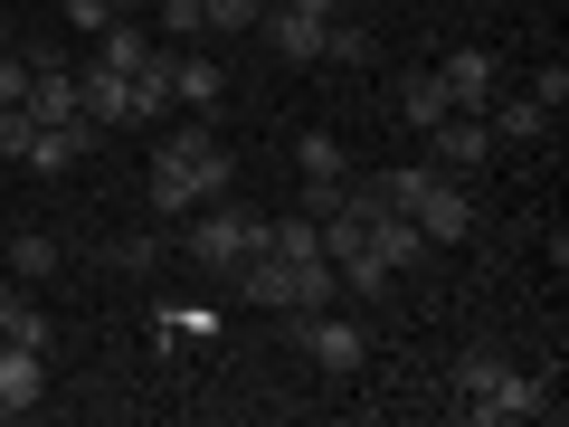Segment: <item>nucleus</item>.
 I'll return each instance as SVG.
<instances>
[{
  "instance_id": "1",
  "label": "nucleus",
  "mask_w": 569,
  "mask_h": 427,
  "mask_svg": "<svg viewBox=\"0 0 569 427\" xmlns=\"http://www.w3.org/2000/svg\"><path fill=\"white\" fill-rule=\"evenodd\" d=\"M152 209L162 219H190L200 200H228L238 190V162H228V142L209 133V115H190V123H171L162 133V152H152Z\"/></svg>"
},
{
  "instance_id": "2",
  "label": "nucleus",
  "mask_w": 569,
  "mask_h": 427,
  "mask_svg": "<svg viewBox=\"0 0 569 427\" xmlns=\"http://www.w3.org/2000/svg\"><path fill=\"white\" fill-rule=\"evenodd\" d=\"M456 408H466V418H550V380H531V370H512V361H493V351H466V361H456Z\"/></svg>"
},
{
  "instance_id": "3",
  "label": "nucleus",
  "mask_w": 569,
  "mask_h": 427,
  "mask_svg": "<svg viewBox=\"0 0 569 427\" xmlns=\"http://www.w3.org/2000/svg\"><path fill=\"white\" fill-rule=\"evenodd\" d=\"M257 247H266V219H257V209H238V190H228V200H200V209H190L181 257L200 266V276H238Z\"/></svg>"
},
{
  "instance_id": "4",
  "label": "nucleus",
  "mask_w": 569,
  "mask_h": 427,
  "mask_svg": "<svg viewBox=\"0 0 569 427\" xmlns=\"http://www.w3.org/2000/svg\"><path fill=\"white\" fill-rule=\"evenodd\" d=\"M295 351H305L313 370H361V361H370V332L342 324V314L323 305V314H295Z\"/></svg>"
},
{
  "instance_id": "5",
  "label": "nucleus",
  "mask_w": 569,
  "mask_h": 427,
  "mask_svg": "<svg viewBox=\"0 0 569 427\" xmlns=\"http://www.w3.org/2000/svg\"><path fill=\"white\" fill-rule=\"evenodd\" d=\"M408 219H418L427 247H466V238H475V190H456V171H437V181L418 190V209H408Z\"/></svg>"
},
{
  "instance_id": "6",
  "label": "nucleus",
  "mask_w": 569,
  "mask_h": 427,
  "mask_svg": "<svg viewBox=\"0 0 569 427\" xmlns=\"http://www.w3.org/2000/svg\"><path fill=\"white\" fill-rule=\"evenodd\" d=\"M503 142H493V123L485 115H447V123H427V162L437 171H485Z\"/></svg>"
},
{
  "instance_id": "7",
  "label": "nucleus",
  "mask_w": 569,
  "mask_h": 427,
  "mask_svg": "<svg viewBox=\"0 0 569 427\" xmlns=\"http://www.w3.org/2000/svg\"><path fill=\"white\" fill-rule=\"evenodd\" d=\"M437 86H447V105H456V115H485V105H493V86H503V67H493V48H456V58L437 67Z\"/></svg>"
},
{
  "instance_id": "8",
  "label": "nucleus",
  "mask_w": 569,
  "mask_h": 427,
  "mask_svg": "<svg viewBox=\"0 0 569 427\" xmlns=\"http://www.w3.org/2000/svg\"><path fill=\"white\" fill-rule=\"evenodd\" d=\"M361 247L389 266V276H408L418 257H437V247L418 238V219H408V209H380V219H361Z\"/></svg>"
},
{
  "instance_id": "9",
  "label": "nucleus",
  "mask_w": 569,
  "mask_h": 427,
  "mask_svg": "<svg viewBox=\"0 0 569 427\" xmlns=\"http://www.w3.org/2000/svg\"><path fill=\"white\" fill-rule=\"evenodd\" d=\"M39 399H48V351L0 342V418H29Z\"/></svg>"
},
{
  "instance_id": "10",
  "label": "nucleus",
  "mask_w": 569,
  "mask_h": 427,
  "mask_svg": "<svg viewBox=\"0 0 569 427\" xmlns=\"http://www.w3.org/2000/svg\"><path fill=\"white\" fill-rule=\"evenodd\" d=\"M257 29H266V48H276L284 67H323V29L332 20H313V10H266Z\"/></svg>"
},
{
  "instance_id": "11",
  "label": "nucleus",
  "mask_w": 569,
  "mask_h": 427,
  "mask_svg": "<svg viewBox=\"0 0 569 427\" xmlns=\"http://www.w3.org/2000/svg\"><path fill=\"white\" fill-rule=\"evenodd\" d=\"M171 105L219 115V105H228V67H219V58H171Z\"/></svg>"
},
{
  "instance_id": "12",
  "label": "nucleus",
  "mask_w": 569,
  "mask_h": 427,
  "mask_svg": "<svg viewBox=\"0 0 569 427\" xmlns=\"http://www.w3.org/2000/svg\"><path fill=\"white\" fill-rule=\"evenodd\" d=\"M29 115L39 123H77V67H58V58H39V77H29Z\"/></svg>"
},
{
  "instance_id": "13",
  "label": "nucleus",
  "mask_w": 569,
  "mask_h": 427,
  "mask_svg": "<svg viewBox=\"0 0 569 427\" xmlns=\"http://www.w3.org/2000/svg\"><path fill=\"white\" fill-rule=\"evenodd\" d=\"M219 332H228L219 305H162V314H152V351H171V342H219Z\"/></svg>"
},
{
  "instance_id": "14",
  "label": "nucleus",
  "mask_w": 569,
  "mask_h": 427,
  "mask_svg": "<svg viewBox=\"0 0 569 427\" xmlns=\"http://www.w3.org/2000/svg\"><path fill=\"white\" fill-rule=\"evenodd\" d=\"M485 123H493V142H541V133H550V105H541V96H503V86H493Z\"/></svg>"
},
{
  "instance_id": "15",
  "label": "nucleus",
  "mask_w": 569,
  "mask_h": 427,
  "mask_svg": "<svg viewBox=\"0 0 569 427\" xmlns=\"http://www.w3.org/2000/svg\"><path fill=\"white\" fill-rule=\"evenodd\" d=\"M142 58H152V29H142V20H104V29H96V67H114V77H133Z\"/></svg>"
},
{
  "instance_id": "16",
  "label": "nucleus",
  "mask_w": 569,
  "mask_h": 427,
  "mask_svg": "<svg viewBox=\"0 0 569 427\" xmlns=\"http://www.w3.org/2000/svg\"><path fill=\"white\" fill-rule=\"evenodd\" d=\"M0 342H20V351H58V324H48L29 295H0Z\"/></svg>"
},
{
  "instance_id": "17",
  "label": "nucleus",
  "mask_w": 569,
  "mask_h": 427,
  "mask_svg": "<svg viewBox=\"0 0 569 427\" xmlns=\"http://www.w3.org/2000/svg\"><path fill=\"white\" fill-rule=\"evenodd\" d=\"M162 115H171V48H152L133 67V123H162Z\"/></svg>"
},
{
  "instance_id": "18",
  "label": "nucleus",
  "mask_w": 569,
  "mask_h": 427,
  "mask_svg": "<svg viewBox=\"0 0 569 427\" xmlns=\"http://www.w3.org/2000/svg\"><path fill=\"white\" fill-rule=\"evenodd\" d=\"M399 115L418 123V133H427V123H447V115H456V105H447V86H437V67H418V77H399Z\"/></svg>"
},
{
  "instance_id": "19",
  "label": "nucleus",
  "mask_w": 569,
  "mask_h": 427,
  "mask_svg": "<svg viewBox=\"0 0 569 427\" xmlns=\"http://www.w3.org/2000/svg\"><path fill=\"white\" fill-rule=\"evenodd\" d=\"M10 276H20V285L58 276V238H39V228H29V238H10Z\"/></svg>"
},
{
  "instance_id": "20",
  "label": "nucleus",
  "mask_w": 569,
  "mask_h": 427,
  "mask_svg": "<svg viewBox=\"0 0 569 427\" xmlns=\"http://www.w3.org/2000/svg\"><path fill=\"white\" fill-rule=\"evenodd\" d=\"M332 276H342V295H389V266L370 257V247H351V257H332Z\"/></svg>"
},
{
  "instance_id": "21",
  "label": "nucleus",
  "mask_w": 569,
  "mask_h": 427,
  "mask_svg": "<svg viewBox=\"0 0 569 427\" xmlns=\"http://www.w3.org/2000/svg\"><path fill=\"white\" fill-rule=\"evenodd\" d=\"M29 142H39V115L29 105H0V162H29Z\"/></svg>"
},
{
  "instance_id": "22",
  "label": "nucleus",
  "mask_w": 569,
  "mask_h": 427,
  "mask_svg": "<svg viewBox=\"0 0 569 427\" xmlns=\"http://www.w3.org/2000/svg\"><path fill=\"white\" fill-rule=\"evenodd\" d=\"M370 48H380V39H370L361 20H332L323 29V58H342V67H370Z\"/></svg>"
},
{
  "instance_id": "23",
  "label": "nucleus",
  "mask_w": 569,
  "mask_h": 427,
  "mask_svg": "<svg viewBox=\"0 0 569 427\" xmlns=\"http://www.w3.org/2000/svg\"><path fill=\"white\" fill-rule=\"evenodd\" d=\"M209 10V29H257L266 20V0H200Z\"/></svg>"
},
{
  "instance_id": "24",
  "label": "nucleus",
  "mask_w": 569,
  "mask_h": 427,
  "mask_svg": "<svg viewBox=\"0 0 569 427\" xmlns=\"http://www.w3.org/2000/svg\"><path fill=\"white\" fill-rule=\"evenodd\" d=\"M104 257H114L123 276H142V266H162V238H114V247H104Z\"/></svg>"
},
{
  "instance_id": "25",
  "label": "nucleus",
  "mask_w": 569,
  "mask_h": 427,
  "mask_svg": "<svg viewBox=\"0 0 569 427\" xmlns=\"http://www.w3.org/2000/svg\"><path fill=\"white\" fill-rule=\"evenodd\" d=\"M162 29H171V39H200L209 10H200V0H162Z\"/></svg>"
},
{
  "instance_id": "26",
  "label": "nucleus",
  "mask_w": 569,
  "mask_h": 427,
  "mask_svg": "<svg viewBox=\"0 0 569 427\" xmlns=\"http://www.w3.org/2000/svg\"><path fill=\"white\" fill-rule=\"evenodd\" d=\"M531 96H541V105H550V115H560V96H569V67H560V58H550V67H541V77H531Z\"/></svg>"
},
{
  "instance_id": "27",
  "label": "nucleus",
  "mask_w": 569,
  "mask_h": 427,
  "mask_svg": "<svg viewBox=\"0 0 569 427\" xmlns=\"http://www.w3.org/2000/svg\"><path fill=\"white\" fill-rule=\"evenodd\" d=\"M67 20H77V29H86V39H96V29H104V20H114V10H104V0H67Z\"/></svg>"
},
{
  "instance_id": "28",
  "label": "nucleus",
  "mask_w": 569,
  "mask_h": 427,
  "mask_svg": "<svg viewBox=\"0 0 569 427\" xmlns=\"http://www.w3.org/2000/svg\"><path fill=\"white\" fill-rule=\"evenodd\" d=\"M276 10H313V20H342V0H276Z\"/></svg>"
},
{
  "instance_id": "29",
  "label": "nucleus",
  "mask_w": 569,
  "mask_h": 427,
  "mask_svg": "<svg viewBox=\"0 0 569 427\" xmlns=\"http://www.w3.org/2000/svg\"><path fill=\"white\" fill-rule=\"evenodd\" d=\"M104 10H114V20H133V10H152V0H104Z\"/></svg>"
},
{
  "instance_id": "30",
  "label": "nucleus",
  "mask_w": 569,
  "mask_h": 427,
  "mask_svg": "<svg viewBox=\"0 0 569 427\" xmlns=\"http://www.w3.org/2000/svg\"><path fill=\"white\" fill-rule=\"evenodd\" d=\"M266 10H276V0H266Z\"/></svg>"
}]
</instances>
